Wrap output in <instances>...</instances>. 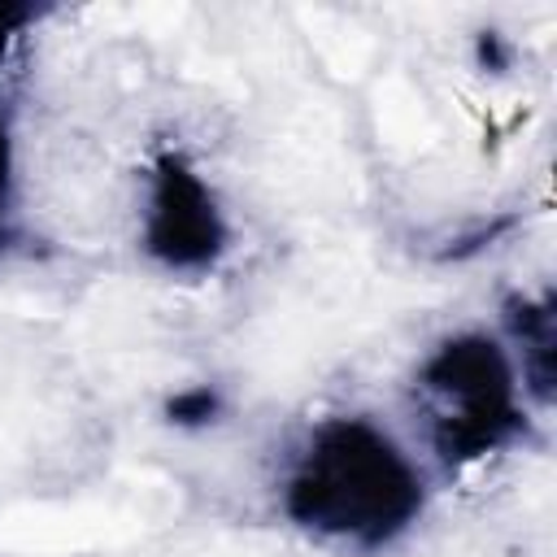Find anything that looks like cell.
I'll return each mask as SVG.
<instances>
[{"mask_svg": "<svg viewBox=\"0 0 557 557\" xmlns=\"http://www.w3.org/2000/svg\"><path fill=\"white\" fill-rule=\"evenodd\" d=\"M39 13L44 9H35V4H22V0H0V65L9 61V52H13V44L39 22Z\"/></svg>", "mask_w": 557, "mask_h": 557, "instance_id": "7", "label": "cell"}, {"mask_svg": "<svg viewBox=\"0 0 557 557\" xmlns=\"http://www.w3.org/2000/svg\"><path fill=\"white\" fill-rule=\"evenodd\" d=\"M513 352L522 400L531 409H548L557 396V305L553 292H509L500 300V331Z\"/></svg>", "mask_w": 557, "mask_h": 557, "instance_id": "4", "label": "cell"}, {"mask_svg": "<svg viewBox=\"0 0 557 557\" xmlns=\"http://www.w3.org/2000/svg\"><path fill=\"white\" fill-rule=\"evenodd\" d=\"M17 244V226H13V213L9 209H0V261L9 257V248Z\"/></svg>", "mask_w": 557, "mask_h": 557, "instance_id": "10", "label": "cell"}, {"mask_svg": "<svg viewBox=\"0 0 557 557\" xmlns=\"http://www.w3.org/2000/svg\"><path fill=\"white\" fill-rule=\"evenodd\" d=\"M518 226V213H492V218H474V222H466V226H457V231H448L444 239H440V248H435V261H470V257H483V252H492L509 231Z\"/></svg>", "mask_w": 557, "mask_h": 557, "instance_id": "6", "label": "cell"}, {"mask_svg": "<svg viewBox=\"0 0 557 557\" xmlns=\"http://www.w3.org/2000/svg\"><path fill=\"white\" fill-rule=\"evenodd\" d=\"M13 200V131L0 117V209H9Z\"/></svg>", "mask_w": 557, "mask_h": 557, "instance_id": "9", "label": "cell"}, {"mask_svg": "<svg viewBox=\"0 0 557 557\" xmlns=\"http://www.w3.org/2000/svg\"><path fill=\"white\" fill-rule=\"evenodd\" d=\"M278 509L322 544L379 553L426 513V474L379 418L331 413L296 444L278 479Z\"/></svg>", "mask_w": 557, "mask_h": 557, "instance_id": "1", "label": "cell"}, {"mask_svg": "<svg viewBox=\"0 0 557 557\" xmlns=\"http://www.w3.org/2000/svg\"><path fill=\"white\" fill-rule=\"evenodd\" d=\"M474 61H479V70H487V74H505V70L513 65V44H509L500 30H479V35H474Z\"/></svg>", "mask_w": 557, "mask_h": 557, "instance_id": "8", "label": "cell"}, {"mask_svg": "<svg viewBox=\"0 0 557 557\" xmlns=\"http://www.w3.org/2000/svg\"><path fill=\"white\" fill-rule=\"evenodd\" d=\"M418 392L431 400V453L448 470L479 466L496 453L527 444L531 405L522 400L513 352L496 331L466 326L444 335L413 374Z\"/></svg>", "mask_w": 557, "mask_h": 557, "instance_id": "2", "label": "cell"}, {"mask_svg": "<svg viewBox=\"0 0 557 557\" xmlns=\"http://www.w3.org/2000/svg\"><path fill=\"white\" fill-rule=\"evenodd\" d=\"M161 418L174 431H209L226 418V396L218 383H183L161 400Z\"/></svg>", "mask_w": 557, "mask_h": 557, "instance_id": "5", "label": "cell"}, {"mask_svg": "<svg viewBox=\"0 0 557 557\" xmlns=\"http://www.w3.org/2000/svg\"><path fill=\"white\" fill-rule=\"evenodd\" d=\"M231 218L209 174L183 152L161 148L144 165L139 187V252L165 274H213L231 252Z\"/></svg>", "mask_w": 557, "mask_h": 557, "instance_id": "3", "label": "cell"}]
</instances>
